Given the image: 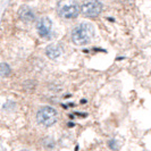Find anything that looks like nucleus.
Wrapping results in <instances>:
<instances>
[{"label": "nucleus", "mask_w": 151, "mask_h": 151, "mask_svg": "<svg viewBox=\"0 0 151 151\" xmlns=\"http://www.w3.org/2000/svg\"><path fill=\"white\" fill-rule=\"evenodd\" d=\"M94 29L89 23H82L72 32V41L77 45H88L93 38Z\"/></svg>", "instance_id": "1"}, {"label": "nucleus", "mask_w": 151, "mask_h": 151, "mask_svg": "<svg viewBox=\"0 0 151 151\" xmlns=\"http://www.w3.org/2000/svg\"><path fill=\"white\" fill-rule=\"evenodd\" d=\"M57 12L63 18L72 19L78 16L80 9L75 0H60L57 6Z\"/></svg>", "instance_id": "2"}, {"label": "nucleus", "mask_w": 151, "mask_h": 151, "mask_svg": "<svg viewBox=\"0 0 151 151\" xmlns=\"http://www.w3.org/2000/svg\"><path fill=\"white\" fill-rule=\"evenodd\" d=\"M57 117H58L57 110L52 107H43L37 114V119H38L39 124L43 125L45 127L52 126L57 122Z\"/></svg>", "instance_id": "3"}, {"label": "nucleus", "mask_w": 151, "mask_h": 151, "mask_svg": "<svg viewBox=\"0 0 151 151\" xmlns=\"http://www.w3.org/2000/svg\"><path fill=\"white\" fill-rule=\"evenodd\" d=\"M81 12L86 17H97L102 12V4L98 0H85L81 5Z\"/></svg>", "instance_id": "4"}, {"label": "nucleus", "mask_w": 151, "mask_h": 151, "mask_svg": "<svg viewBox=\"0 0 151 151\" xmlns=\"http://www.w3.org/2000/svg\"><path fill=\"white\" fill-rule=\"evenodd\" d=\"M51 26H52V23L51 21L48 18V17H43L39 21L38 25H37V29H38L39 34L41 37H49L50 32H51Z\"/></svg>", "instance_id": "5"}, {"label": "nucleus", "mask_w": 151, "mask_h": 151, "mask_svg": "<svg viewBox=\"0 0 151 151\" xmlns=\"http://www.w3.org/2000/svg\"><path fill=\"white\" fill-rule=\"evenodd\" d=\"M18 17L24 23H32L35 19V14H34L33 9L29 6H23L18 10Z\"/></svg>", "instance_id": "6"}, {"label": "nucleus", "mask_w": 151, "mask_h": 151, "mask_svg": "<svg viewBox=\"0 0 151 151\" xmlns=\"http://www.w3.org/2000/svg\"><path fill=\"white\" fill-rule=\"evenodd\" d=\"M61 48L58 45H50L45 48V55L50 59H56L61 55Z\"/></svg>", "instance_id": "7"}, {"label": "nucleus", "mask_w": 151, "mask_h": 151, "mask_svg": "<svg viewBox=\"0 0 151 151\" xmlns=\"http://www.w3.org/2000/svg\"><path fill=\"white\" fill-rule=\"evenodd\" d=\"M0 75L2 77H7V76L10 75V67L5 63L0 64Z\"/></svg>", "instance_id": "8"}, {"label": "nucleus", "mask_w": 151, "mask_h": 151, "mask_svg": "<svg viewBox=\"0 0 151 151\" xmlns=\"http://www.w3.org/2000/svg\"><path fill=\"white\" fill-rule=\"evenodd\" d=\"M43 145H45V148L51 149V148L55 147V141H53L52 139H45L43 140Z\"/></svg>", "instance_id": "9"}, {"label": "nucleus", "mask_w": 151, "mask_h": 151, "mask_svg": "<svg viewBox=\"0 0 151 151\" xmlns=\"http://www.w3.org/2000/svg\"><path fill=\"white\" fill-rule=\"evenodd\" d=\"M116 143H117V142H116L115 140H111V141L109 142V147H110L111 149H117V145H116Z\"/></svg>", "instance_id": "10"}, {"label": "nucleus", "mask_w": 151, "mask_h": 151, "mask_svg": "<svg viewBox=\"0 0 151 151\" xmlns=\"http://www.w3.org/2000/svg\"><path fill=\"white\" fill-rule=\"evenodd\" d=\"M68 126H69V127H70V126L73 127V126H74V124H73V123H68Z\"/></svg>", "instance_id": "11"}, {"label": "nucleus", "mask_w": 151, "mask_h": 151, "mask_svg": "<svg viewBox=\"0 0 151 151\" xmlns=\"http://www.w3.org/2000/svg\"><path fill=\"white\" fill-rule=\"evenodd\" d=\"M125 1H129V0H125Z\"/></svg>", "instance_id": "12"}]
</instances>
